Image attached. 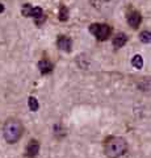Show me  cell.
I'll list each match as a JSON object with an SVG mask.
<instances>
[{"instance_id": "cell-1", "label": "cell", "mask_w": 151, "mask_h": 158, "mask_svg": "<svg viewBox=\"0 0 151 158\" xmlns=\"http://www.w3.org/2000/svg\"><path fill=\"white\" fill-rule=\"evenodd\" d=\"M128 149V144L122 137H109L105 142V153L109 158H118L124 156Z\"/></svg>"}, {"instance_id": "cell-2", "label": "cell", "mask_w": 151, "mask_h": 158, "mask_svg": "<svg viewBox=\"0 0 151 158\" xmlns=\"http://www.w3.org/2000/svg\"><path fill=\"white\" fill-rule=\"evenodd\" d=\"M3 135L6 141L9 144H14L22 136V125L17 120H8L3 128Z\"/></svg>"}, {"instance_id": "cell-3", "label": "cell", "mask_w": 151, "mask_h": 158, "mask_svg": "<svg viewBox=\"0 0 151 158\" xmlns=\"http://www.w3.org/2000/svg\"><path fill=\"white\" fill-rule=\"evenodd\" d=\"M89 32L99 41H106L112 34V28L109 25H106V24H91Z\"/></svg>"}, {"instance_id": "cell-4", "label": "cell", "mask_w": 151, "mask_h": 158, "mask_svg": "<svg viewBox=\"0 0 151 158\" xmlns=\"http://www.w3.org/2000/svg\"><path fill=\"white\" fill-rule=\"evenodd\" d=\"M128 23L131 28H138L141 21H142V16H141V13L138 11H134V9H131V11L128 12Z\"/></svg>"}, {"instance_id": "cell-5", "label": "cell", "mask_w": 151, "mask_h": 158, "mask_svg": "<svg viewBox=\"0 0 151 158\" xmlns=\"http://www.w3.org/2000/svg\"><path fill=\"white\" fill-rule=\"evenodd\" d=\"M38 152H40V144H38V141L37 140H30L28 146H26V150H25L26 157L28 158H34V157H37Z\"/></svg>"}, {"instance_id": "cell-6", "label": "cell", "mask_w": 151, "mask_h": 158, "mask_svg": "<svg viewBox=\"0 0 151 158\" xmlns=\"http://www.w3.org/2000/svg\"><path fill=\"white\" fill-rule=\"evenodd\" d=\"M57 45H58V48H59L61 50L69 53V52H71L72 41H71L70 37H67V36H61L59 38H58V41H57Z\"/></svg>"}, {"instance_id": "cell-7", "label": "cell", "mask_w": 151, "mask_h": 158, "mask_svg": "<svg viewBox=\"0 0 151 158\" xmlns=\"http://www.w3.org/2000/svg\"><path fill=\"white\" fill-rule=\"evenodd\" d=\"M38 69H40V73L42 75H46V74H50L53 71V63L49 59L43 58L38 62Z\"/></svg>"}, {"instance_id": "cell-8", "label": "cell", "mask_w": 151, "mask_h": 158, "mask_svg": "<svg viewBox=\"0 0 151 158\" xmlns=\"http://www.w3.org/2000/svg\"><path fill=\"white\" fill-rule=\"evenodd\" d=\"M126 41H128V36L125 33H117L113 38V46L116 49H120L125 45Z\"/></svg>"}, {"instance_id": "cell-9", "label": "cell", "mask_w": 151, "mask_h": 158, "mask_svg": "<svg viewBox=\"0 0 151 158\" xmlns=\"http://www.w3.org/2000/svg\"><path fill=\"white\" fill-rule=\"evenodd\" d=\"M131 65H133V67H135V69H142L143 58L141 57L139 54H135V56L133 57V59H131Z\"/></svg>"}, {"instance_id": "cell-10", "label": "cell", "mask_w": 151, "mask_h": 158, "mask_svg": "<svg viewBox=\"0 0 151 158\" xmlns=\"http://www.w3.org/2000/svg\"><path fill=\"white\" fill-rule=\"evenodd\" d=\"M59 20L61 21H67L69 20V8L66 6H63V4L59 8Z\"/></svg>"}, {"instance_id": "cell-11", "label": "cell", "mask_w": 151, "mask_h": 158, "mask_svg": "<svg viewBox=\"0 0 151 158\" xmlns=\"http://www.w3.org/2000/svg\"><path fill=\"white\" fill-rule=\"evenodd\" d=\"M42 8H40V7H34V8H32L30 9V12H29V16H32V17H34L36 20H38V19H41L42 17Z\"/></svg>"}, {"instance_id": "cell-12", "label": "cell", "mask_w": 151, "mask_h": 158, "mask_svg": "<svg viewBox=\"0 0 151 158\" xmlns=\"http://www.w3.org/2000/svg\"><path fill=\"white\" fill-rule=\"evenodd\" d=\"M28 106H29V110L30 111H33V112H36L37 110H38V102H37V99L36 98H33V96H30L28 99Z\"/></svg>"}, {"instance_id": "cell-13", "label": "cell", "mask_w": 151, "mask_h": 158, "mask_svg": "<svg viewBox=\"0 0 151 158\" xmlns=\"http://www.w3.org/2000/svg\"><path fill=\"white\" fill-rule=\"evenodd\" d=\"M139 40H141V42H143V44H150L151 42V33H150V31H143L142 33L139 34Z\"/></svg>"}, {"instance_id": "cell-14", "label": "cell", "mask_w": 151, "mask_h": 158, "mask_svg": "<svg viewBox=\"0 0 151 158\" xmlns=\"http://www.w3.org/2000/svg\"><path fill=\"white\" fill-rule=\"evenodd\" d=\"M30 9H32V7L29 6V4H25V6H24V9H22V13H24V16L29 17V12H30Z\"/></svg>"}, {"instance_id": "cell-15", "label": "cell", "mask_w": 151, "mask_h": 158, "mask_svg": "<svg viewBox=\"0 0 151 158\" xmlns=\"http://www.w3.org/2000/svg\"><path fill=\"white\" fill-rule=\"evenodd\" d=\"M2 12H4V6H3V4H0V13H2Z\"/></svg>"}, {"instance_id": "cell-16", "label": "cell", "mask_w": 151, "mask_h": 158, "mask_svg": "<svg viewBox=\"0 0 151 158\" xmlns=\"http://www.w3.org/2000/svg\"><path fill=\"white\" fill-rule=\"evenodd\" d=\"M105 2H108V0H105Z\"/></svg>"}]
</instances>
